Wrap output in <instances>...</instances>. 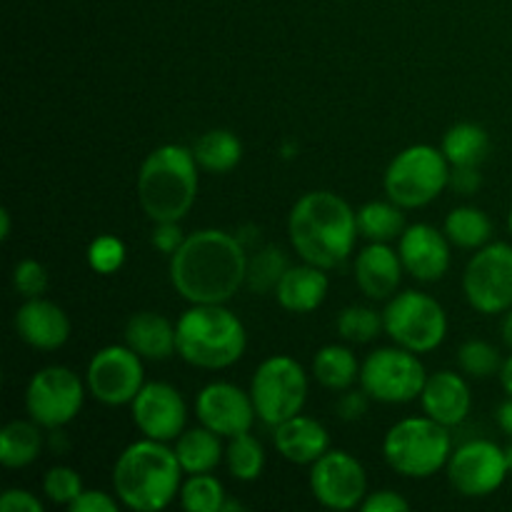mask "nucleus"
I'll return each instance as SVG.
<instances>
[{
	"label": "nucleus",
	"instance_id": "f257e3e1",
	"mask_svg": "<svg viewBox=\"0 0 512 512\" xmlns=\"http://www.w3.org/2000/svg\"><path fill=\"white\" fill-rule=\"evenodd\" d=\"M245 278L248 250L228 230H195L170 255V283L190 305H225Z\"/></svg>",
	"mask_w": 512,
	"mask_h": 512
},
{
	"label": "nucleus",
	"instance_id": "f03ea898",
	"mask_svg": "<svg viewBox=\"0 0 512 512\" xmlns=\"http://www.w3.org/2000/svg\"><path fill=\"white\" fill-rule=\"evenodd\" d=\"M288 238L300 260L333 270L353 255L360 238L358 210L338 193L310 190L290 210Z\"/></svg>",
	"mask_w": 512,
	"mask_h": 512
},
{
	"label": "nucleus",
	"instance_id": "7ed1b4c3",
	"mask_svg": "<svg viewBox=\"0 0 512 512\" xmlns=\"http://www.w3.org/2000/svg\"><path fill=\"white\" fill-rule=\"evenodd\" d=\"M183 468L175 448L153 438L130 443L113 465V493L135 512L165 510L180 495Z\"/></svg>",
	"mask_w": 512,
	"mask_h": 512
},
{
	"label": "nucleus",
	"instance_id": "20e7f679",
	"mask_svg": "<svg viewBox=\"0 0 512 512\" xmlns=\"http://www.w3.org/2000/svg\"><path fill=\"white\" fill-rule=\"evenodd\" d=\"M200 165L193 148L160 145L138 170V203L153 223L183 220L198 198Z\"/></svg>",
	"mask_w": 512,
	"mask_h": 512
},
{
	"label": "nucleus",
	"instance_id": "39448f33",
	"mask_svg": "<svg viewBox=\"0 0 512 512\" xmlns=\"http://www.w3.org/2000/svg\"><path fill=\"white\" fill-rule=\"evenodd\" d=\"M178 355L200 370H225L248 348L245 325L225 305H190L175 323Z\"/></svg>",
	"mask_w": 512,
	"mask_h": 512
},
{
	"label": "nucleus",
	"instance_id": "423d86ee",
	"mask_svg": "<svg viewBox=\"0 0 512 512\" xmlns=\"http://www.w3.org/2000/svg\"><path fill=\"white\" fill-rule=\"evenodd\" d=\"M450 455H453L450 428L428 415L398 420L383 438L385 463L410 480L438 475L448 465Z\"/></svg>",
	"mask_w": 512,
	"mask_h": 512
},
{
	"label": "nucleus",
	"instance_id": "0eeeda50",
	"mask_svg": "<svg viewBox=\"0 0 512 512\" xmlns=\"http://www.w3.org/2000/svg\"><path fill=\"white\" fill-rule=\"evenodd\" d=\"M450 180V163L435 145L418 143L400 150L385 170L383 188L403 210L425 208L433 203Z\"/></svg>",
	"mask_w": 512,
	"mask_h": 512
},
{
	"label": "nucleus",
	"instance_id": "6e6552de",
	"mask_svg": "<svg viewBox=\"0 0 512 512\" xmlns=\"http://www.w3.org/2000/svg\"><path fill=\"white\" fill-rule=\"evenodd\" d=\"M383 328L395 345L425 355L440 348L448 335V315L433 295L405 290L385 305Z\"/></svg>",
	"mask_w": 512,
	"mask_h": 512
},
{
	"label": "nucleus",
	"instance_id": "1a4fd4ad",
	"mask_svg": "<svg viewBox=\"0 0 512 512\" xmlns=\"http://www.w3.org/2000/svg\"><path fill=\"white\" fill-rule=\"evenodd\" d=\"M308 388V373L298 360L290 355H273L255 370L250 380V398L258 418L275 428L293 415L303 413Z\"/></svg>",
	"mask_w": 512,
	"mask_h": 512
},
{
	"label": "nucleus",
	"instance_id": "9d476101",
	"mask_svg": "<svg viewBox=\"0 0 512 512\" xmlns=\"http://www.w3.org/2000/svg\"><path fill=\"white\" fill-rule=\"evenodd\" d=\"M425 365L418 353L400 345L378 348L360 365V388L370 400L385 405H405L420 398L425 388Z\"/></svg>",
	"mask_w": 512,
	"mask_h": 512
},
{
	"label": "nucleus",
	"instance_id": "9b49d317",
	"mask_svg": "<svg viewBox=\"0 0 512 512\" xmlns=\"http://www.w3.org/2000/svg\"><path fill=\"white\" fill-rule=\"evenodd\" d=\"M85 388L78 373L65 365H48L30 378L25 388V410L45 430H60L78 418L85 403Z\"/></svg>",
	"mask_w": 512,
	"mask_h": 512
},
{
	"label": "nucleus",
	"instance_id": "f8f14e48",
	"mask_svg": "<svg viewBox=\"0 0 512 512\" xmlns=\"http://www.w3.org/2000/svg\"><path fill=\"white\" fill-rule=\"evenodd\" d=\"M463 293L470 308L500 315L512 308V245L488 243L470 258L463 273Z\"/></svg>",
	"mask_w": 512,
	"mask_h": 512
},
{
	"label": "nucleus",
	"instance_id": "ddd939ff",
	"mask_svg": "<svg viewBox=\"0 0 512 512\" xmlns=\"http://www.w3.org/2000/svg\"><path fill=\"white\" fill-rule=\"evenodd\" d=\"M85 385L98 403L110 408L130 405L145 385L143 358L128 345H105L90 358Z\"/></svg>",
	"mask_w": 512,
	"mask_h": 512
},
{
	"label": "nucleus",
	"instance_id": "4468645a",
	"mask_svg": "<svg viewBox=\"0 0 512 512\" xmlns=\"http://www.w3.org/2000/svg\"><path fill=\"white\" fill-rule=\"evenodd\" d=\"M448 480L463 498H488L503 488L510 478L505 448L493 440H468L453 450L448 465Z\"/></svg>",
	"mask_w": 512,
	"mask_h": 512
},
{
	"label": "nucleus",
	"instance_id": "2eb2a0df",
	"mask_svg": "<svg viewBox=\"0 0 512 512\" xmlns=\"http://www.w3.org/2000/svg\"><path fill=\"white\" fill-rule=\"evenodd\" d=\"M310 493L328 510H353L368 495V475L363 463L345 450H328L310 465Z\"/></svg>",
	"mask_w": 512,
	"mask_h": 512
},
{
	"label": "nucleus",
	"instance_id": "dca6fc26",
	"mask_svg": "<svg viewBox=\"0 0 512 512\" xmlns=\"http://www.w3.org/2000/svg\"><path fill=\"white\" fill-rule=\"evenodd\" d=\"M130 418H133L135 428L143 433V438L170 443V440H178L185 430L188 405L175 385L153 380V383H145L133 398Z\"/></svg>",
	"mask_w": 512,
	"mask_h": 512
},
{
	"label": "nucleus",
	"instance_id": "f3484780",
	"mask_svg": "<svg viewBox=\"0 0 512 512\" xmlns=\"http://www.w3.org/2000/svg\"><path fill=\"white\" fill-rule=\"evenodd\" d=\"M195 415H198L200 425L225 440L250 433L258 420L250 390L245 393L243 388L225 383V380H215L200 390L195 398Z\"/></svg>",
	"mask_w": 512,
	"mask_h": 512
},
{
	"label": "nucleus",
	"instance_id": "a211bd4d",
	"mask_svg": "<svg viewBox=\"0 0 512 512\" xmlns=\"http://www.w3.org/2000/svg\"><path fill=\"white\" fill-rule=\"evenodd\" d=\"M450 240L428 223H415L398 238V253L405 273L420 283H435L450 270Z\"/></svg>",
	"mask_w": 512,
	"mask_h": 512
},
{
	"label": "nucleus",
	"instance_id": "6ab92c4d",
	"mask_svg": "<svg viewBox=\"0 0 512 512\" xmlns=\"http://www.w3.org/2000/svg\"><path fill=\"white\" fill-rule=\"evenodd\" d=\"M15 333L35 350H58L70 338V318L53 300L28 298L15 310Z\"/></svg>",
	"mask_w": 512,
	"mask_h": 512
},
{
	"label": "nucleus",
	"instance_id": "aec40b11",
	"mask_svg": "<svg viewBox=\"0 0 512 512\" xmlns=\"http://www.w3.org/2000/svg\"><path fill=\"white\" fill-rule=\"evenodd\" d=\"M403 260L388 243H368L355 255V283L370 300H390L403 280Z\"/></svg>",
	"mask_w": 512,
	"mask_h": 512
},
{
	"label": "nucleus",
	"instance_id": "412c9836",
	"mask_svg": "<svg viewBox=\"0 0 512 512\" xmlns=\"http://www.w3.org/2000/svg\"><path fill=\"white\" fill-rule=\"evenodd\" d=\"M420 405L428 418L438 420L445 428H455L468 418L470 408H473V393L463 375L453 373V370H440L425 380Z\"/></svg>",
	"mask_w": 512,
	"mask_h": 512
},
{
	"label": "nucleus",
	"instance_id": "4be33fe9",
	"mask_svg": "<svg viewBox=\"0 0 512 512\" xmlns=\"http://www.w3.org/2000/svg\"><path fill=\"white\" fill-rule=\"evenodd\" d=\"M275 450L293 465H313L330 450V435L325 425H320L308 415H293L285 423L273 428Z\"/></svg>",
	"mask_w": 512,
	"mask_h": 512
},
{
	"label": "nucleus",
	"instance_id": "5701e85b",
	"mask_svg": "<svg viewBox=\"0 0 512 512\" xmlns=\"http://www.w3.org/2000/svg\"><path fill=\"white\" fill-rule=\"evenodd\" d=\"M330 290V280L323 268L310 263L290 265L275 288V300L288 313H313L320 308Z\"/></svg>",
	"mask_w": 512,
	"mask_h": 512
},
{
	"label": "nucleus",
	"instance_id": "b1692460",
	"mask_svg": "<svg viewBox=\"0 0 512 512\" xmlns=\"http://www.w3.org/2000/svg\"><path fill=\"white\" fill-rule=\"evenodd\" d=\"M125 345L143 360H168L170 355L178 353V335L175 325L165 315L145 310L130 315L125 323Z\"/></svg>",
	"mask_w": 512,
	"mask_h": 512
},
{
	"label": "nucleus",
	"instance_id": "393cba45",
	"mask_svg": "<svg viewBox=\"0 0 512 512\" xmlns=\"http://www.w3.org/2000/svg\"><path fill=\"white\" fill-rule=\"evenodd\" d=\"M220 435L208 430L205 425L193 430H183L180 438L175 440V455L185 475L213 473L225 458V448L220 443Z\"/></svg>",
	"mask_w": 512,
	"mask_h": 512
},
{
	"label": "nucleus",
	"instance_id": "a878e982",
	"mask_svg": "<svg viewBox=\"0 0 512 512\" xmlns=\"http://www.w3.org/2000/svg\"><path fill=\"white\" fill-rule=\"evenodd\" d=\"M440 150L448 158L450 168H480L490 153V138L483 125L455 123L443 135Z\"/></svg>",
	"mask_w": 512,
	"mask_h": 512
},
{
	"label": "nucleus",
	"instance_id": "bb28decb",
	"mask_svg": "<svg viewBox=\"0 0 512 512\" xmlns=\"http://www.w3.org/2000/svg\"><path fill=\"white\" fill-rule=\"evenodd\" d=\"M193 155L198 160L200 170L213 175H225L238 168L243 158V143L233 130L213 128L200 135L193 145Z\"/></svg>",
	"mask_w": 512,
	"mask_h": 512
},
{
	"label": "nucleus",
	"instance_id": "cd10ccee",
	"mask_svg": "<svg viewBox=\"0 0 512 512\" xmlns=\"http://www.w3.org/2000/svg\"><path fill=\"white\" fill-rule=\"evenodd\" d=\"M43 453V433L35 420H13L0 433V463L8 470L33 465Z\"/></svg>",
	"mask_w": 512,
	"mask_h": 512
},
{
	"label": "nucleus",
	"instance_id": "c85d7f7f",
	"mask_svg": "<svg viewBox=\"0 0 512 512\" xmlns=\"http://www.w3.org/2000/svg\"><path fill=\"white\" fill-rule=\"evenodd\" d=\"M313 378L333 393H345L360 380V363L345 345H325L313 358Z\"/></svg>",
	"mask_w": 512,
	"mask_h": 512
},
{
	"label": "nucleus",
	"instance_id": "c756f323",
	"mask_svg": "<svg viewBox=\"0 0 512 512\" xmlns=\"http://www.w3.org/2000/svg\"><path fill=\"white\" fill-rule=\"evenodd\" d=\"M443 233L448 235L455 248L480 250L493 238V220L488 218L485 210L475 208V205H460L448 213Z\"/></svg>",
	"mask_w": 512,
	"mask_h": 512
},
{
	"label": "nucleus",
	"instance_id": "7c9ffc66",
	"mask_svg": "<svg viewBox=\"0 0 512 512\" xmlns=\"http://www.w3.org/2000/svg\"><path fill=\"white\" fill-rule=\"evenodd\" d=\"M405 225L403 208L393 200H370L358 210V230L360 238L368 243H390L403 235Z\"/></svg>",
	"mask_w": 512,
	"mask_h": 512
},
{
	"label": "nucleus",
	"instance_id": "2f4dec72",
	"mask_svg": "<svg viewBox=\"0 0 512 512\" xmlns=\"http://www.w3.org/2000/svg\"><path fill=\"white\" fill-rule=\"evenodd\" d=\"M225 465H228L230 475L240 483L258 480L265 468V450L260 440L250 433L230 438L228 448H225Z\"/></svg>",
	"mask_w": 512,
	"mask_h": 512
},
{
	"label": "nucleus",
	"instance_id": "473e14b6",
	"mask_svg": "<svg viewBox=\"0 0 512 512\" xmlns=\"http://www.w3.org/2000/svg\"><path fill=\"white\" fill-rule=\"evenodd\" d=\"M180 505L188 512H223L225 488L215 475H188L180 485Z\"/></svg>",
	"mask_w": 512,
	"mask_h": 512
},
{
	"label": "nucleus",
	"instance_id": "72a5a7b5",
	"mask_svg": "<svg viewBox=\"0 0 512 512\" xmlns=\"http://www.w3.org/2000/svg\"><path fill=\"white\" fill-rule=\"evenodd\" d=\"M288 268L290 265L283 250H278L275 245H265L253 258H248V278H245V285L253 293H275L280 278H283V273Z\"/></svg>",
	"mask_w": 512,
	"mask_h": 512
},
{
	"label": "nucleus",
	"instance_id": "f704fd0d",
	"mask_svg": "<svg viewBox=\"0 0 512 512\" xmlns=\"http://www.w3.org/2000/svg\"><path fill=\"white\" fill-rule=\"evenodd\" d=\"M338 333L340 338L348 340V343L363 345L370 343L380 335L383 328V313H378L375 308L368 305H350L343 313L338 315Z\"/></svg>",
	"mask_w": 512,
	"mask_h": 512
},
{
	"label": "nucleus",
	"instance_id": "c9c22d12",
	"mask_svg": "<svg viewBox=\"0 0 512 512\" xmlns=\"http://www.w3.org/2000/svg\"><path fill=\"white\" fill-rule=\"evenodd\" d=\"M458 365L468 378H493L503 368L500 350L488 340H465L458 348Z\"/></svg>",
	"mask_w": 512,
	"mask_h": 512
},
{
	"label": "nucleus",
	"instance_id": "e433bc0d",
	"mask_svg": "<svg viewBox=\"0 0 512 512\" xmlns=\"http://www.w3.org/2000/svg\"><path fill=\"white\" fill-rule=\"evenodd\" d=\"M83 490V480H80V475L75 473L73 468H68V465H55V468H50L43 478V493L53 505H65V508H70Z\"/></svg>",
	"mask_w": 512,
	"mask_h": 512
},
{
	"label": "nucleus",
	"instance_id": "4c0bfd02",
	"mask_svg": "<svg viewBox=\"0 0 512 512\" xmlns=\"http://www.w3.org/2000/svg\"><path fill=\"white\" fill-rule=\"evenodd\" d=\"M88 263L100 275L118 273L125 263V243L115 235H98L88 248Z\"/></svg>",
	"mask_w": 512,
	"mask_h": 512
},
{
	"label": "nucleus",
	"instance_id": "58836bf2",
	"mask_svg": "<svg viewBox=\"0 0 512 512\" xmlns=\"http://www.w3.org/2000/svg\"><path fill=\"white\" fill-rule=\"evenodd\" d=\"M13 288L15 293L28 298H40L48 290V270L43 263L33 258H25L15 263L13 268Z\"/></svg>",
	"mask_w": 512,
	"mask_h": 512
},
{
	"label": "nucleus",
	"instance_id": "ea45409f",
	"mask_svg": "<svg viewBox=\"0 0 512 512\" xmlns=\"http://www.w3.org/2000/svg\"><path fill=\"white\" fill-rule=\"evenodd\" d=\"M185 233L180 228V220H165V223H155L153 235H150V243L158 253L163 255H173L175 250L183 245Z\"/></svg>",
	"mask_w": 512,
	"mask_h": 512
},
{
	"label": "nucleus",
	"instance_id": "a19ab883",
	"mask_svg": "<svg viewBox=\"0 0 512 512\" xmlns=\"http://www.w3.org/2000/svg\"><path fill=\"white\" fill-rule=\"evenodd\" d=\"M363 512H408L410 503L395 490H375V493L365 495V500L360 503Z\"/></svg>",
	"mask_w": 512,
	"mask_h": 512
},
{
	"label": "nucleus",
	"instance_id": "79ce46f5",
	"mask_svg": "<svg viewBox=\"0 0 512 512\" xmlns=\"http://www.w3.org/2000/svg\"><path fill=\"white\" fill-rule=\"evenodd\" d=\"M120 500L110 498L103 490H83V493L75 498V503L70 505V512H115L118 510Z\"/></svg>",
	"mask_w": 512,
	"mask_h": 512
},
{
	"label": "nucleus",
	"instance_id": "37998d69",
	"mask_svg": "<svg viewBox=\"0 0 512 512\" xmlns=\"http://www.w3.org/2000/svg\"><path fill=\"white\" fill-rule=\"evenodd\" d=\"M0 510L3 512H43V503H40V498H35L30 490L10 488V490H5L3 498H0Z\"/></svg>",
	"mask_w": 512,
	"mask_h": 512
},
{
	"label": "nucleus",
	"instance_id": "c03bdc74",
	"mask_svg": "<svg viewBox=\"0 0 512 512\" xmlns=\"http://www.w3.org/2000/svg\"><path fill=\"white\" fill-rule=\"evenodd\" d=\"M483 185V175L478 168H450L448 188H453L458 195H475Z\"/></svg>",
	"mask_w": 512,
	"mask_h": 512
},
{
	"label": "nucleus",
	"instance_id": "a18cd8bd",
	"mask_svg": "<svg viewBox=\"0 0 512 512\" xmlns=\"http://www.w3.org/2000/svg\"><path fill=\"white\" fill-rule=\"evenodd\" d=\"M368 393L360 390V393H345L338 403V415L343 420H360L368 413Z\"/></svg>",
	"mask_w": 512,
	"mask_h": 512
},
{
	"label": "nucleus",
	"instance_id": "49530a36",
	"mask_svg": "<svg viewBox=\"0 0 512 512\" xmlns=\"http://www.w3.org/2000/svg\"><path fill=\"white\" fill-rule=\"evenodd\" d=\"M498 425L508 438H512V398L505 400L498 408Z\"/></svg>",
	"mask_w": 512,
	"mask_h": 512
},
{
	"label": "nucleus",
	"instance_id": "de8ad7c7",
	"mask_svg": "<svg viewBox=\"0 0 512 512\" xmlns=\"http://www.w3.org/2000/svg\"><path fill=\"white\" fill-rule=\"evenodd\" d=\"M500 385H503V390L508 393V398H512V355L503 360V368H500Z\"/></svg>",
	"mask_w": 512,
	"mask_h": 512
},
{
	"label": "nucleus",
	"instance_id": "09e8293b",
	"mask_svg": "<svg viewBox=\"0 0 512 512\" xmlns=\"http://www.w3.org/2000/svg\"><path fill=\"white\" fill-rule=\"evenodd\" d=\"M500 335H503V343L512 350V308L508 313H503V323H500Z\"/></svg>",
	"mask_w": 512,
	"mask_h": 512
},
{
	"label": "nucleus",
	"instance_id": "8fccbe9b",
	"mask_svg": "<svg viewBox=\"0 0 512 512\" xmlns=\"http://www.w3.org/2000/svg\"><path fill=\"white\" fill-rule=\"evenodd\" d=\"M0 220H3V228H0V238L8 240L10 238V210L8 208L0 210Z\"/></svg>",
	"mask_w": 512,
	"mask_h": 512
},
{
	"label": "nucleus",
	"instance_id": "3c124183",
	"mask_svg": "<svg viewBox=\"0 0 512 512\" xmlns=\"http://www.w3.org/2000/svg\"><path fill=\"white\" fill-rule=\"evenodd\" d=\"M505 460H508V470H510V475H512V443L508 445V448H505Z\"/></svg>",
	"mask_w": 512,
	"mask_h": 512
},
{
	"label": "nucleus",
	"instance_id": "603ef678",
	"mask_svg": "<svg viewBox=\"0 0 512 512\" xmlns=\"http://www.w3.org/2000/svg\"><path fill=\"white\" fill-rule=\"evenodd\" d=\"M508 230H510V235H512V208H510V213H508Z\"/></svg>",
	"mask_w": 512,
	"mask_h": 512
}]
</instances>
